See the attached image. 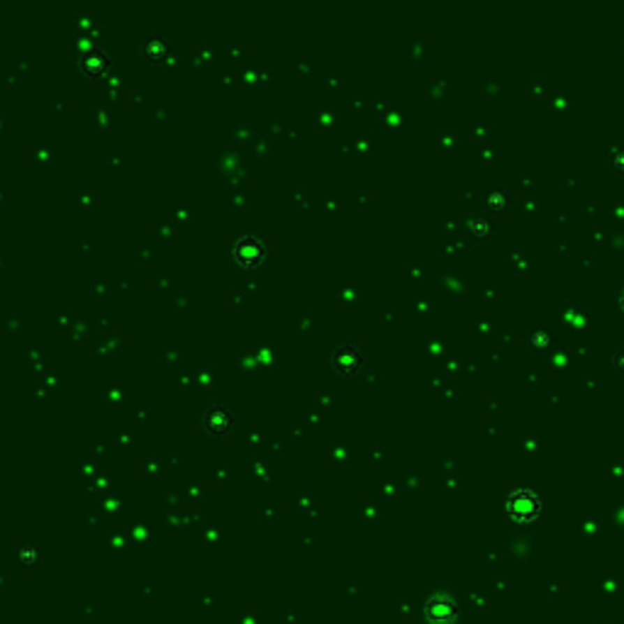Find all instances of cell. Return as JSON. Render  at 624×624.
Instances as JSON below:
<instances>
[{
	"instance_id": "1",
	"label": "cell",
	"mask_w": 624,
	"mask_h": 624,
	"mask_svg": "<svg viewBox=\"0 0 624 624\" xmlns=\"http://www.w3.org/2000/svg\"><path fill=\"white\" fill-rule=\"evenodd\" d=\"M510 507H512L514 514H534L537 512V500L529 493H517L512 498V503H510Z\"/></svg>"
}]
</instances>
